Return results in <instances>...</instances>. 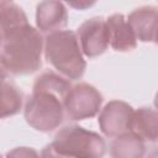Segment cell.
I'll list each match as a JSON object with an SVG mask.
<instances>
[{"instance_id": "1", "label": "cell", "mask_w": 158, "mask_h": 158, "mask_svg": "<svg viewBox=\"0 0 158 158\" xmlns=\"http://www.w3.org/2000/svg\"><path fill=\"white\" fill-rule=\"evenodd\" d=\"M43 43L41 32L30 23L9 33L0 51L9 74L27 75L37 72L42 65Z\"/></svg>"}, {"instance_id": "2", "label": "cell", "mask_w": 158, "mask_h": 158, "mask_svg": "<svg viewBox=\"0 0 158 158\" xmlns=\"http://www.w3.org/2000/svg\"><path fill=\"white\" fill-rule=\"evenodd\" d=\"M43 52L47 62L68 80H78L83 77L86 62L75 32L60 30L48 33L44 38Z\"/></svg>"}, {"instance_id": "3", "label": "cell", "mask_w": 158, "mask_h": 158, "mask_svg": "<svg viewBox=\"0 0 158 158\" xmlns=\"http://www.w3.org/2000/svg\"><path fill=\"white\" fill-rule=\"evenodd\" d=\"M51 144L68 158H102L106 152V143L99 133L78 125L60 128Z\"/></svg>"}, {"instance_id": "4", "label": "cell", "mask_w": 158, "mask_h": 158, "mask_svg": "<svg viewBox=\"0 0 158 158\" xmlns=\"http://www.w3.org/2000/svg\"><path fill=\"white\" fill-rule=\"evenodd\" d=\"M64 99L46 90H32L25 104V120L35 130L49 132L64 120Z\"/></svg>"}, {"instance_id": "5", "label": "cell", "mask_w": 158, "mask_h": 158, "mask_svg": "<svg viewBox=\"0 0 158 158\" xmlns=\"http://www.w3.org/2000/svg\"><path fill=\"white\" fill-rule=\"evenodd\" d=\"M102 104L101 93L88 83L73 85L63 101L64 112L73 121L94 117Z\"/></svg>"}, {"instance_id": "6", "label": "cell", "mask_w": 158, "mask_h": 158, "mask_svg": "<svg viewBox=\"0 0 158 158\" xmlns=\"http://www.w3.org/2000/svg\"><path fill=\"white\" fill-rule=\"evenodd\" d=\"M80 49L88 58L102 54L109 47V31L104 19L91 17L84 21L78 28Z\"/></svg>"}, {"instance_id": "7", "label": "cell", "mask_w": 158, "mask_h": 158, "mask_svg": "<svg viewBox=\"0 0 158 158\" xmlns=\"http://www.w3.org/2000/svg\"><path fill=\"white\" fill-rule=\"evenodd\" d=\"M132 112V106L125 101H109L99 114L98 123L100 131L107 137H117L128 132Z\"/></svg>"}, {"instance_id": "8", "label": "cell", "mask_w": 158, "mask_h": 158, "mask_svg": "<svg viewBox=\"0 0 158 158\" xmlns=\"http://www.w3.org/2000/svg\"><path fill=\"white\" fill-rule=\"evenodd\" d=\"M68 23V11L60 1H41L36 7V25L40 32L52 33Z\"/></svg>"}, {"instance_id": "9", "label": "cell", "mask_w": 158, "mask_h": 158, "mask_svg": "<svg viewBox=\"0 0 158 158\" xmlns=\"http://www.w3.org/2000/svg\"><path fill=\"white\" fill-rule=\"evenodd\" d=\"M157 17L156 6H141L133 10L126 19L136 40L141 42H152L157 40Z\"/></svg>"}, {"instance_id": "10", "label": "cell", "mask_w": 158, "mask_h": 158, "mask_svg": "<svg viewBox=\"0 0 158 158\" xmlns=\"http://www.w3.org/2000/svg\"><path fill=\"white\" fill-rule=\"evenodd\" d=\"M109 44L117 52H130L137 47V40L122 14H114L105 20Z\"/></svg>"}, {"instance_id": "11", "label": "cell", "mask_w": 158, "mask_h": 158, "mask_svg": "<svg viewBox=\"0 0 158 158\" xmlns=\"http://www.w3.org/2000/svg\"><path fill=\"white\" fill-rule=\"evenodd\" d=\"M128 132L143 142H156L158 137V114L151 107L133 110Z\"/></svg>"}, {"instance_id": "12", "label": "cell", "mask_w": 158, "mask_h": 158, "mask_svg": "<svg viewBox=\"0 0 158 158\" xmlns=\"http://www.w3.org/2000/svg\"><path fill=\"white\" fill-rule=\"evenodd\" d=\"M111 158H143L146 144L135 135L126 132L115 137L110 147Z\"/></svg>"}, {"instance_id": "13", "label": "cell", "mask_w": 158, "mask_h": 158, "mask_svg": "<svg viewBox=\"0 0 158 158\" xmlns=\"http://www.w3.org/2000/svg\"><path fill=\"white\" fill-rule=\"evenodd\" d=\"M27 23V16L17 4L6 1L5 5L0 7V35L2 41L9 33Z\"/></svg>"}, {"instance_id": "14", "label": "cell", "mask_w": 158, "mask_h": 158, "mask_svg": "<svg viewBox=\"0 0 158 158\" xmlns=\"http://www.w3.org/2000/svg\"><path fill=\"white\" fill-rule=\"evenodd\" d=\"M21 107L22 94L15 85L0 79V118L16 115Z\"/></svg>"}, {"instance_id": "15", "label": "cell", "mask_w": 158, "mask_h": 158, "mask_svg": "<svg viewBox=\"0 0 158 158\" xmlns=\"http://www.w3.org/2000/svg\"><path fill=\"white\" fill-rule=\"evenodd\" d=\"M70 88H72L70 81L67 78H64L54 72L42 73L40 77L36 78L35 84H33V90L51 91L53 94L59 95L63 99H65V95L68 94Z\"/></svg>"}, {"instance_id": "16", "label": "cell", "mask_w": 158, "mask_h": 158, "mask_svg": "<svg viewBox=\"0 0 158 158\" xmlns=\"http://www.w3.org/2000/svg\"><path fill=\"white\" fill-rule=\"evenodd\" d=\"M6 158H40V154L31 147H16L7 152Z\"/></svg>"}, {"instance_id": "17", "label": "cell", "mask_w": 158, "mask_h": 158, "mask_svg": "<svg viewBox=\"0 0 158 158\" xmlns=\"http://www.w3.org/2000/svg\"><path fill=\"white\" fill-rule=\"evenodd\" d=\"M40 158H68V157H65V156L60 154L59 152H57V151L53 148V146L49 143V144H47V146L42 149Z\"/></svg>"}, {"instance_id": "18", "label": "cell", "mask_w": 158, "mask_h": 158, "mask_svg": "<svg viewBox=\"0 0 158 158\" xmlns=\"http://www.w3.org/2000/svg\"><path fill=\"white\" fill-rule=\"evenodd\" d=\"M94 2H69V5L70 6H73V7H75V9H85V7H88V6H91Z\"/></svg>"}, {"instance_id": "19", "label": "cell", "mask_w": 158, "mask_h": 158, "mask_svg": "<svg viewBox=\"0 0 158 158\" xmlns=\"http://www.w3.org/2000/svg\"><path fill=\"white\" fill-rule=\"evenodd\" d=\"M0 158H2V157H1V156H0Z\"/></svg>"}]
</instances>
